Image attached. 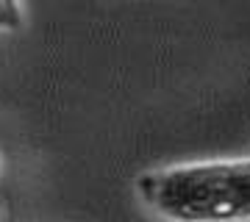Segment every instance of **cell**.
<instances>
[{"instance_id": "6da1fadb", "label": "cell", "mask_w": 250, "mask_h": 222, "mask_svg": "<svg viewBox=\"0 0 250 222\" xmlns=\"http://www.w3.org/2000/svg\"><path fill=\"white\" fill-rule=\"evenodd\" d=\"M136 195L153 214L167 220H250V159L147 169L136 178Z\"/></svg>"}, {"instance_id": "7a4b0ae2", "label": "cell", "mask_w": 250, "mask_h": 222, "mask_svg": "<svg viewBox=\"0 0 250 222\" xmlns=\"http://www.w3.org/2000/svg\"><path fill=\"white\" fill-rule=\"evenodd\" d=\"M25 22V11L20 0H0V31H20Z\"/></svg>"}]
</instances>
